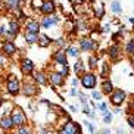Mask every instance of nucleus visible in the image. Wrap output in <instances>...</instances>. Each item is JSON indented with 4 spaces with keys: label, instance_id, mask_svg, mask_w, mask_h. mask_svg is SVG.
Instances as JSON below:
<instances>
[{
    "label": "nucleus",
    "instance_id": "1",
    "mask_svg": "<svg viewBox=\"0 0 134 134\" xmlns=\"http://www.w3.org/2000/svg\"><path fill=\"white\" fill-rule=\"evenodd\" d=\"M10 119H12L13 125H24L27 124V115L24 114V110L21 109V108H13L12 109V115H10Z\"/></svg>",
    "mask_w": 134,
    "mask_h": 134
},
{
    "label": "nucleus",
    "instance_id": "2",
    "mask_svg": "<svg viewBox=\"0 0 134 134\" xmlns=\"http://www.w3.org/2000/svg\"><path fill=\"white\" fill-rule=\"evenodd\" d=\"M96 83H97V78H96V75L93 72H88V74H84L81 77V84L83 87L88 88V90H93L96 87Z\"/></svg>",
    "mask_w": 134,
    "mask_h": 134
},
{
    "label": "nucleus",
    "instance_id": "3",
    "mask_svg": "<svg viewBox=\"0 0 134 134\" xmlns=\"http://www.w3.org/2000/svg\"><path fill=\"white\" fill-rule=\"evenodd\" d=\"M127 94L125 91L121 90V88H118V90H115L110 93V103L112 105H115V106H119L121 103H124V100H125Z\"/></svg>",
    "mask_w": 134,
    "mask_h": 134
},
{
    "label": "nucleus",
    "instance_id": "4",
    "mask_svg": "<svg viewBox=\"0 0 134 134\" xmlns=\"http://www.w3.org/2000/svg\"><path fill=\"white\" fill-rule=\"evenodd\" d=\"M21 91V84L19 81L15 78V77H12V75H9V81H8V93L9 94H18Z\"/></svg>",
    "mask_w": 134,
    "mask_h": 134
},
{
    "label": "nucleus",
    "instance_id": "5",
    "mask_svg": "<svg viewBox=\"0 0 134 134\" xmlns=\"http://www.w3.org/2000/svg\"><path fill=\"white\" fill-rule=\"evenodd\" d=\"M80 47L84 52H90L96 47V43L90 38H83V40H80Z\"/></svg>",
    "mask_w": 134,
    "mask_h": 134
},
{
    "label": "nucleus",
    "instance_id": "6",
    "mask_svg": "<svg viewBox=\"0 0 134 134\" xmlns=\"http://www.w3.org/2000/svg\"><path fill=\"white\" fill-rule=\"evenodd\" d=\"M21 69H22V72H24L25 75H30L34 71V63L30 59H24L22 60V65H21Z\"/></svg>",
    "mask_w": 134,
    "mask_h": 134
},
{
    "label": "nucleus",
    "instance_id": "7",
    "mask_svg": "<svg viewBox=\"0 0 134 134\" xmlns=\"http://www.w3.org/2000/svg\"><path fill=\"white\" fill-rule=\"evenodd\" d=\"M53 59L56 60V62L59 63V65H68V59H66V55H65V52H62V50H58L53 55Z\"/></svg>",
    "mask_w": 134,
    "mask_h": 134
},
{
    "label": "nucleus",
    "instance_id": "8",
    "mask_svg": "<svg viewBox=\"0 0 134 134\" xmlns=\"http://www.w3.org/2000/svg\"><path fill=\"white\" fill-rule=\"evenodd\" d=\"M18 32H19V24H18L16 21H10V22H9V30H8L6 34H8L9 37H15Z\"/></svg>",
    "mask_w": 134,
    "mask_h": 134
},
{
    "label": "nucleus",
    "instance_id": "9",
    "mask_svg": "<svg viewBox=\"0 0 134 134\" xmlns=\"http://www.w3.org/2000/svg\"><path fill=\"white\" fill-rule=\"evenodd\" d=\"M59 134H75V122L72 121H68L63 128L59 131Z\"/></svg>",
    "mask_w": 134,
    "mask_h": 134
},
{
    "label": "nucleus",
    "instance_id": "10",
    "mask_svg": "<svg viewBox=\"0 0 134 134\" xmlns=\"http://www.w3.org/2000/svg\"><path fill=\"white\" fill-rule=\"evenodd\" d=\"M21 90L25 96H34L37 94V87L34 84H25L24 87H21Z\"/></svg>",
    "mask_w": 134,
    "mask_h": 134
},
{
    "label": "nucleus",
    "instance_id": "11",
    "mask_svg": "<svg viewBox=\"0 0 134 134\" xmlns=\"http://www.w3.org/2000/svg\"><path fill=\"white\" fill-rule=\"evenodd\" d=\"M3 52L6 53V55H13V53L16 52V46L10 41V40H6V41L3 43Z\"/></svg>",
    "mask_w": 134,
    "mask_h": 134
},
{
    "label": "nucleus",
    "instance_id": "12",
    "mask_svg": "<svg viewBox=\"0 0 134 134\" xmlns=\"http://www.w3.org/2000/svg\"><path fill=\"white\" fill-rule=\"evenodd\" d=\"M50 83L55 84V86H62L63 75L60 72H53V74H50Z\"/></svg>",
    "mask_w": 134,
    "mask_h": 134
},
{
    "label": "nucleus",
    "instance_id": "13",
    "mask_svg": "<svg viewBox=\"0 0 134 134\" xmlns=\"http://www.w3.org/2000/svg\"><path fill=\"white\" fill-rule=\"evenodd\" d=\"M40 31V24L37 21H31L27 24V32H32V34H38Z\"/></svg>",
    "mask_w": 134,
    "mask_h": 134
},
{
    "label": "nucleus",
    "instance_id": "14",
    "mask_svg": "<svg viewBox=\"0 0 134 134\" xmlns=\"http://www.w3.org/2000/svg\"><path fill=\"white\" fill-rule=\"evenodd\" d=\"M41 10H43V13H46V15L53 13L55 12V3H53V2H44L43 6H41Z\"/></svg>",
    "mask_w": 134,
    "mask_h": 134
},
{
    "label": "nucleus",
    "instance_id": "15",
    "mask_svg": "<svg viewBox=\"0 0 134 134\" xmlns=\"http://www.w3.org/2000/svg\"><path fill=\"white\" fill-rule=\"evenodd\" d=\"M0 127L3 128V130H10L13 127V122L10 119V116H3V118L0 119Z\"/></svg>",
    "mask_w": 134,
    "mask_h": 134
},
{
    "label": "nucleus",
    "instance_id": "16",
    "mask_svg": "<svg viewBox=\"0 0 134 134\" xmlns=\"http://www.w3.org/2000/svg\"><path fill=\"white\" fill-rule=\"evenodd\" d=\"M112 91H114V86H112V83H110V81H103L102 83V93L103 94H110V93H112Z\"/></svg>",
    "mask_w": 134,
    "mask_h": 134
},
{
    "label": "nucleus",
    "instance_id": "17",
    "mask_svg": "<svg viewBox=\"0 0 134 134\" xmlns=\"http://www.w3.org/2000/svg\"><path fill=\"white\" fill-rule=\"evenodd\" d=\"M109 58L110 59H114V60H116L118 59V56H119V47L115 44V46H112V47H109Z\"/></svg>",
    "mask_w": 134,
    "mask_h": 134
},
{
    "label": "nucleus",
    "instance_id": "18",
    "mask_svg": "<svg viewBox=\"0 0 134 134\" xmlns=\"http://www.w3.org/2000/svg\"><path fill=\"white\" fill-rule=\"evenodd\" d=\"M34 80H36L40 86H46V84H47V78H46V75H44L43 72H37V74L34 75Z\"/></svg>",
    "mask_w": 134,
    "mask_h": 134
},
{
    "label": "nucleus",
    "instance_id": "19",
    "mask_svg": "<svg viewBox=\"0 0 134 134\" xmlns=\"http://www.w3.org/2000/svg\"><path fill=\"white\" fill-rule=\"evenodd\" d=\"M56 22H58V18H55V16H53V18H44V21L43 22H41V25H43V28H50L52 25H55Z\"/></svg>",
    "mask_w": 134,
    "mask_h": 134
},
{
    "label": "nucleus",
    "instance_id": "20",
    "mask_svg": "<svg viewBox=\"0 0 134 134\" xmlns=\"http://www.w3.org/2000/svg\"><path fill=\"white\" fill-rule=\"evenodd\" d=\"M37 41H38V44L41 46V47H47L49 44H50V40H49V37L44 36V34H41L40 37H37Z\"/></svg>",
    "mask_w": 134,
    "mask_h": 134
},
{
    "label": "nucleus",
    "instance_id": "21",
    "mask_svg": "<svg viewBox=\"0 0 134 134\" xmlns=\"http://www.w3.org/2000/svg\"><path fill=\"white\" fill-rule=\"evenodd\" d=\"M16 134H31V128H30L27 124H24V125H19V127H18V131H16Z\"/></svg>",
    "mask_w": 134,
    "mask_h": 134
},
{
    "label": "nucleus",
    "instance_id": "22",
    "mask_svg": "<svg viewBox=\"0 0 134 134\" xmlns=\"http://www.w3.org/2000/svg\"><path fill=\"white\" fill-rule=\"evenodd\" d=\"M25 41H27L28 44H32L37 41V34H32V32H27L25 34Z\"/></svg>",
    "mask_w": 134,
    "mask_h": 134
},
{
    "label": "nucleus",
    "instance_id": "23",
    "mask_svg": "<svg viewBox=\"0 0 134 134\" xmlns=\"http://www.w3.org/2000/svg\"><path fill=\"white\" fill-rule=\"evenodd\" d=\"M110 9H112V12H115V13H121L122 12V8H121V3L119 2H112V4H110Z\"/></svg>",
    "mask_w": 134,
    "mask_h": 134
},
{
    "label": "nucleus",
    "instance_id": "24",
    "mask_svg": "<svg viewBox=\"0 0 134 134\" xmlns=\"http://www.w3.org/2000/svg\"><path fill=\"white\" fill-rule=\"evenodd\" d=\"M6 4H8V8L18 10V8H19V0H6Z\"/></svg>",
    "mask_w": 134,
    "mask_h": 134
},
{
    "label": "nucleus",
    "instance_id": "25",
    "mask_svg": "<svg viewBox=\"0 0 134 134\" xmlns=\"http://www.w3.org/2000/svg\"><path fill=\"white\" fill-rule=\"evenodd\" d=\"M68 55L72 56V58H78L80 52H78V49H77V47H68Z\"/></svg>",
    "mask_w": 134,
    "mask_h": 134
},
{
    "label": "nucleus",
    "instance_id": "26",
    "mask_svg": "<svg viewBox=\"0 0 134 134\" xmlns=\"http://www.w3.org/2000/svg\"><path fill=\"white\" fill-rule=\"evenodd\" d=\"M125 50H127V53H134V40H130V41H128Z\"/></svg>",
    "mask_w": 134,
    "mask_h": 134
},
{
    "label": "nucleus",
    "instance_id": "27",
    "mask_svg": "<svg viewBox=\"0 0 134 134\" xmlns=\"http://www.w3.org/2000/svg\"><path fill=\"white\" fill-rule=\"evenodd\" d=\"M43 0H32V8L34 9H38V8H41L43 6Z\"/></svg>",
    "mask_w": 134,
    "mask_h": 134
},
{
    "label": "nucleus",
    "instance_id": "28",
    "mask_svg": "<svg viewBox=\"0 0 134 134\" xmlns=\"http://www.w3.org/2000/svg\"><path fill=\"white\" fill-rule=\"evenodd\" d=\"M83 66H84V63L81 62V60H78V62L75 63V68H74V69H75V72H80L81 69H83Z\"/></svg>",
    "mask_w": 134,
    "mask_h": 134
},
{
    "label": "nucleus",
    "instance_id": "29",
    "mask_svg": "<svg viewBox=\"0 0 134 134\" xmlns=\"http://www.w3.org/2000/svg\"><path fill=\"white\" fill-rule=\"evenodd\" d=\"M91 96H93V99H94V100H102V94H100L99 91H94V90H93Z\"/></svg>",
    "mask_w": 134,
    "mask_h": 134
},
{
    "label": "nucleus",
    "instance_id": "30",
    "mask_svg": "<svg viewBox=\"0 0 134 134\" xmlns=\"http://www.w3.org/2000/svg\"><path fill=\"white\" fill-rule=\"evenodd\" d=\"M103 121H105V124H110V122H112V114L105 115V116H103Z\"/></svg>",
    "mask_w": 134,
    "mask_h": 134
},
{
    "label": "nucleus",
    "instance_id": "31",
    "mask_svg": "<svg viewBox=\"0 0 134 134\" xmlns=\"http://www.w3.org/2000/svg\"><path fill=\"white\" fill-rule=\"evenodd\" d=\"M88 62H90V68H96V62H97V59H96L94 56H91L90 59H88Z\"/></svg>",
    "mask_w": 134,
    "mask_h": 134
},
{
    "label": "nucleus",
    "instance_id": "32",
    "mask_svg": "<svg viewBox=\"0 0 134 134\" xmlns=\"http://www.w3.org/2000/svg\"><path fill=\"white\" fill-rule=\"evenodd\" d=\"M78 97H80V102L83 103V105H87V97L83 94V93H78Z\"/></svg>",
    "mask_w": 134,
    "mask_h": 134
},
{
    "label": "nucleus",
    "instance_id": "33",
    "mask_svg": "<svg viewBox=\"0 0 134 134\" xmlns=\"http://www.w3.org/2000/svg\"><path fill=\"white\" fill-rule=\"evenodd\" d=\"M86 125L88 127V130H90V134H94V127H93V124L88 121H86Z\"/></svg>",
    "mask_w": 134,
    "mask_h": 134
},
{
    "label": "nucleus",
    "instance_id": "34",
    "mask_svg": "<svg viewBox=\"0 0 134 134\" xmlns=\"http://www.w3.org/2000/svg\"><path fill=\"white\" fill-rule=\"evenodd\" d=\"M75 134H83V130H81V125L75 122Z\"/></svg>",
    "mask_w": 134,
    "mask_h": 134
},
{
    "label": "nucleus",
    "instance_id": "35",
    "mask_svg": "<svg viewBox=\"0 0 134 134\" xmlns=\"http://www.w3.org/2000/svg\"><path fill=\"white\" fill-rule=\"evenodd\" d=\"M127 121H128V125H130L131 128L134 130V116H128V118H127Z\"/></svg>",
    "mask_w": 134,
    "mask_h": 134
},
{
    "label": "nucleus",
    "instance_id": "36",
    "mask_svg": "<svg viewBox=\"0 0 134 134\" xmlns=\"http://www.w3.org/2000/svg\"><path fill=\"white\" fill-rule=\"evenodd\" d=\"M83 112L86 115H90V108H88V105H83Z\"/></svg>",
    "mask_w": 134,
    "mask_h": 134
},
{
    "label": "nucleus",
    "instance_id": "37",
    "mask_svg": "<svg viewBox=\"0 0 134 134\" xmlns=\"http://www.w3.org/2000/svg\"><path fill=\"white\" fill-rule=\"evenodd\" d=\"M106 75H108V65L105 63L103 65V71H102V77H106Z\"/></svg>",
    "mask_w": 134,
    "mask_h": 134
},
{
    "label": "nucleus",
    "instance_id": "38",
    "mask_svg": "<svg viewBox=\"0 0 134 134\" xmlns=\"http://www.w3.org/2000/svg\"><path fill=\"white\" fill-rule=\"evenodd\" d=\"M99 109H100V112H103V110H106V109H108L106 103H100V106H99Z\"/></svg>",
    "mask_w": 134,
    "mask_h": 134
},
{
    "label": "nucleus",
    "instance_id": "39",
    "mask_svg": "<svg viewBox=\"0 0 134 134\" xmlns=\"http://www.w3.org/2000/svg\"><path fill=\"white\" fill-rule=\"evenodd\" d=\"M69 93H71V96H77V94H78V91H77V88H75V87H74V88H71V91H69Z\"/></svg>",
    "mask_w": 134,
    "mask_h": 134
},
{
    "label": "nucleus",
    "instance_id": "40",
    "mask_svg": "<svg viewBox=\"0 0 134 134\" xmlns=\"http://www.w3.org/2000/svg\"><path fill=\"white\" fill-rule=\"evenodd\" d=\"M56 43L59 44V46H62V47H63V46H65V43H63V40H62V38H59V40H58V41H56Z\"/></svg>",
    "mask_w": 134,
    "mask_h": 134
},
{
    "label": "nucleus",
    "instance_id": "41",
    "mask_svg": "<svg viewBox=\"0 0 134 134\" xmlns=\"http://www.w3.org/2000/svg\"><path fill=\"white\" fill-rule=\"evenodd\" d=\"M77 84H78V80H77V78H74V80H72V87H75Z\"/></svg>",
    "mask_w": 134,
    "mask_h": 134
},
{
    "label": "nucleus",
    "instance_id": "42",
    "mask_svg": "<svg viewBox=\"0 0 134 134\" xmlns=\"http://www.w3.org/2000/svg\"><path fill=\"white\" fill-rule=\"evenodd\" d=\"M116 133H118V134H125V131L121 130V128H118V130H116Z\"/></svg>",
    "mask_w": 134,
    "mask_h": 134
},
{
    "label": "nucleus",
    "instance_id": "43",
    "mask_svg": "<svg viewBox=\"0 0 134 134\" xmlns=\"http://www.w3.org/2000/svg\"><path fill=\"white\" fill-rule=\"evenodd\" d=\"M69 109H71L72 112H77V108H75V106H69Z\"/></svg>",
    "mask_w": 134,
    "mask_h": 134
},
{
    "label": "nucleus",
    "instance_id": "44",
    "mask_svg": "<svg viewBox=\"0 0 134 134\" xmlns=\"http://www.w3.org/2000/svg\"><path fill=\"white\" fill-rule=\"evenodd\" d=\"M103 15V8H100V10H99V16H102Z\"/></svg>",
    "mask_w": 134,
    "mask_h": 134
},
{
    "label": "nucleus",
    "instance_id": "45",
    "mask_svg": "<svg viewBox=\"0 0 134 134\" xmlns=\"http://www.w3.org/2000/svg\"><path fill=\"white\" fill-rule=\"evenodd\" d=\"M4 63V60H3V58H2V55H0V65H3Z\"/></svg>",
    "mask_w": 134,
    "mask_h": 134
},
{
    "label": "nucleus",
    "instance_id": "46",
    "mask_svg": "<svg viewBox=\"0 0 134 134\" xmlns=\"http://www.w3.org/2000/svg\"><path fill=\"white\" fill-rule=\"evenodd\" d=\"M40 134H47V131H46V130H44V128H43V130L40 131Z\"/></svg>",
    "mask_w": 134,
    "mask_h": 134
},
{
    "label": "nucleus",
    "instance_id": "47",
    "mask_svg": "<svg viewBox=\"0 0 134 134\" xmlns=\"http://www.w3.org/2000/svg\"><path fill=\"white\" fill-rule=\"evenodd\" d=\"M130 22H131V24H134V18H130Z\"/></svg>",
    "mask_w": 134,
    "mask_h": 134
},
{
    "label": "nucleus",
    "instance_id": "48",
    "mask_svg": "<svg viewBox=\"0 0 134 134\" xmlns=\"http://www.w3.org/2000/svg\"><path fill=\"white\" fill-rule=\"evenodd\" d=\"M2 103H3V99H0V106H2Z\"/></svg>",
    "mask_w": 134,
    "mask_h": 134
}]
</instances>
